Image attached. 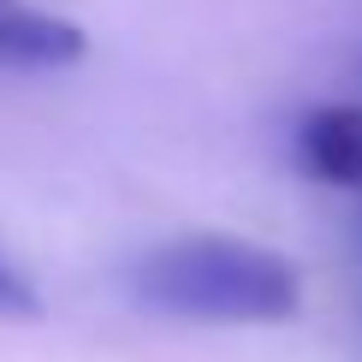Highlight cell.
I'll list each match as a JSON object with an SVG mask.
<instances>
[{"instance_id":"1","label":"cell","mask_w":362,"mask_h":362,"mask_svg":"<svg viewBox=\"0 0 362 362\" xmlns=\"http://www.w3.org/2000/svg\"><path fill=\"white\" fill-rule=\"evenodd\" d=\"M131 297L173 321H220V327H262L285 321L303 303V279L285 255L250 244V238L196 232L155 244L131 267Z\"/></svg>"},{"instance_id":"2","label":"cell","mask_w":362,"mask_h":362,"mask_svg":"<svg viewBox=\"0 0 362 362\" xmlns=\"http://www.w3.org/2000/svg\"><path fill=\"white\" fill-rule=\"evenodd\" d=\"M83 30L36 0H0V66L12 71H59L83 59Z\"/></svg>"},{"instance_id":"3","label":"cell","mask_w":362,"mask_h":362,"mask_svg":"<svg viewBox=\"0 0 362 362\" xmlns=\"http://www.w3.org/2000/svg\"><path fill=\"white\" fill-rule=\"evenodd\" d=\"M297 167L321 185H362V107L327 101L297 125Z\"/></svg>"},{"instance_id":"4","label":"cell","mask_w":362,"mask_h":362,"mask_svg":"<svg viewBox=\"0 0 362 362\" xmlns=\"http://www.w3.org/2000/svg\"><path fill=\"white\" fill-rule=\"evenodd\" d=\"M0 315H36V291L6 255H0Z\"/></svg>"}]
</instances>
